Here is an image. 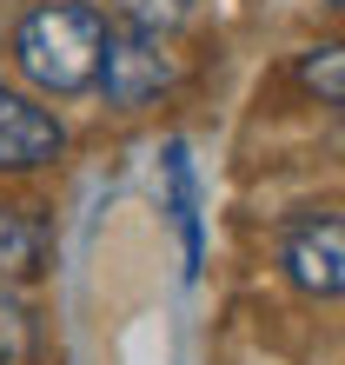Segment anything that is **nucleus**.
I'll list each match as a JSON object with an SVG mask.
<instances>
[{
  "label": "nucleus",
  "instance_id": "1",
  "mask_svg": "<svg viewBox=\"0 0 345 365\" xmlns=\"http://www.w3.org/2000/svg\"><path fill=\"white\" fill-rule=\"evenodd\" d=\"M106 14L93 0H34L14 27V67L34 80L40 93L73 100L100 80V53H106Z\"/></svg>",
  "mask_w": 345,
  "mask_h": 365
},
{
  "label": "nucleus",
  "instance_id": "9",
  "mask_svg": "<svg viewBox=\"0 0 345 365\" xmlns=\"http://www.w3.org/2000/svg\"><path fill=\"white\" fill-rule=\"evenodd\" d=\"M326 7H339V14H345V0H326Z\"/></svg>",
  "mask_w": 345,
  "mask_h": 365
},
{
  "label": "nucleus",
  "instance_id": "4",
  "mask_svg": "<svg viewBox=\"0 0 345 365\" xmlns=\"http://www.w3.org/2000/svg\"><path fill=\"white\" fill-rule=\"evenodd\" d=\"M279 266H286V279L306 299H345V220L339 212L299 220L279 240Z\"/></svg>",
  "mask_w": 345,
  "mask_h": 365
},
{
  "label": "nucleus",
  "instance_id": "2",
  "mask_svg": "<svg viewBox=\"0 0 345 365\" xmlns=\"http://www.w3.org/2000/svg\"><path fill=\"white\" fill-rule=\"evenodd\" d=\"M172 80H180V60L166 53L160 34H140V27H113L106 34V53H100V100L113 106V113H140V106H153Z\"/></svg>",
  "mask_w": 345,
  "mask_h": 365
},
{
  "label": "nucleus",
  "instance_id": "7",
  "mask_svg": "<svg viewBox=\"0 0 345 365\" xmlns=\"http://www.w3.org/2000/svg\"><path fill=\"white\" fill-rule=\"evenodd\" d=\"M120 14V27H140V34H172L180 20L200 7V0H106Z\"/></svg>",
  "mask_w": 345,
  "mask_h": 365
},
{
  "label": "nucleus",
  "instance_id": "3",
  "mask_svg": "<svg viewBox=\"0 0 345 365\" xmlns=\"http://www.w3.org/2000/svg\"><path fill=\"white\" fill-rule=\"evenodd\" d=\"M67 153V126L60 113H47L34 93L20 87H0V173H47Z\"/></svg>",
  "mask_w": 345,
  "mask_h": 365
},
{
  "label": "nucleus",
  "instance_id": "5",
  "mask_svg": "<svg viewBox=\"0 0 345 365\" xmlns=\"http://www.w3.org/2000/svg\"><path fill=\"white\" fill-rule=\"evenodd\" d=\"M47 259V232H40L27 212L0 206V279H34Z\"/></svg>",
  "mask_w": 345,
  "mask_h": 365
},
{
  "label": "nucleus",
  "instance_id": "8",
  "mask_svg": "<svg viewBox=\"0 0 345 365\" xmlns=\"http://www.w3.org/2000/svg\"><path fill=\"white\" fill-rule=\"evenodd\" d=\"M339 153H345V120H339Z\"/></svg>",
  "mask_w": 345,
  "mask_h": 365
},
{
  "label": "nucleus",
  "instance_id": "6",
  "mask_svg": "<svg viewBox=\"0 0 345 365\" xmlns=\"http://www.w3.org/2000/svg\"><path fill=\"white\" fill-rule=\"evenodd\" d=\"M292 80H299L312 100L345 106V40H319V47H306V53L292 60Z\"/></svg>",
  "mask_w": 345,
  "mask_h": 365
}]
</instances>
